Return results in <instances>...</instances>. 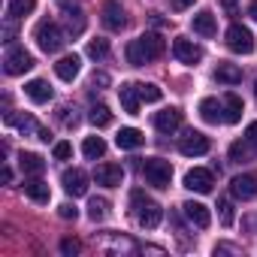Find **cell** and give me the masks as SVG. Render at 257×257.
Returning <instances> with one entry per match:
<instances>
[{
    "label": "cell",
    "mask_w": 257,
    "mask_h": 257,
    "mask_svg": "<svg viewBox=\"0 0 257 257\" xmlns=\"http://www.w3.org/2000/svg\"><path fill=\"white\" fill-rule=\"evenodd\" d=\"M167 52V43L158 37V34H143L137 40L127 43V64H134V67H143L155 58H161Z\"/></svg>",
    "instance_id": "obj_1"
},
{
    "label": "cell",
    "mask_w": 257,
    "mask_h": 257,
    "mask_svg": "<svg viewBox=\"0 0 257 257\" xmlns=\"http://www.w3.org/2000/svg\"><path fill=\"white\" fill-rule=\"evenodd\" d=\"M34 37H37V46H40L46 55L61 52V49H64V43H67V34L61 31V25H58V22H40Z\"/></svg>",
    "instance_id": "obj_2"
},
{
    "label": "cell",
    "mask_w": 257,
    "mask_h": 257,
    "mask_svg": "<svg viewBox=\"0 0 257 257\" xmlns=\"http://www.w3.org/2000/svg\"><path fill=\"white\" fill-rule=\"evenodd\" d=\"M131 203H134V212H137V221H140V227H146V230H155V227L161 224V218H164L161 206H158L155 200H146V197H143V191H134V194H131Z\"/></svg>",
    "instance_id": "obj_3"
},
{
    "label": "cell",
    "mask_w": 257,
    "mask_h": 257,
    "mask_svg": "<svg viewBox=\"0 0 257 257\" xmlns=\"http://www.w3.org/2000/svg\"><path fill=\"white\" fill-rule=\"evenodd\" d=\"M143 176L152 188H170V179H173V167L170 161H161V158H146L143 164Z\"/></svg>",
    "instance_id": "obj_4"
},
{
    "label": "cell",
    "mask_w": 257,
    "mask_h": 257,
    "mask_svg": "<svg viewBox=\"0 0 257 257\" xmlns=\"http://www.w3.org/2000/svg\"><path fill=\"white\" fill-rule=\"evenodd\" d=\"M227 46L236 55H251L254 52V34L245 25H230L227 28Z\"/></svg>",
    "instance_id": "obj_5"
},
{
    "label": "cell",
    "mask_w": 257,
    "mask_h": 257,
    "mask_svg": "<svg viewBox=\"0 0 257 257\" xmlns=\"http://www.w3.org/2000/svg\"><path fill=\"white\" fill-rule=\"evenodd\" d=\"M31 67H34V58H31V52H25L22 46H13V49L7 52V58H4L7 76H22V73H28Z\"/></svg>",
    "instance_id": "obj_6"
},
{
    "label": "cell",
    "mask_w": 257,
    "mask_h": 257,
    "mask_svg": "<svg viewBox=\"0 0 257 257\" xmlns=\"http://www.w3.org/2000/svg\"><path fill=\"white\" fill-rule=\"evenodd\" d=\"M100 22H103V28L112 31V34H118V31L127 28V16H124L121 4H115V0H106V4L100 7Z\"/></svg>",
    "instance_id": "obj_7"
},
{
    "label": "cell",
    "mask_w": 257,
    "mask_h": 257,
    "mask_svg": "<svg viewBox=\"0 0 257 257\" xmlns=\"http://www.w3.org/2000/svg\"><path fill=\"white\" fill-rule=\"evenodd\" d=\"M58 7L64 10V19H67V34H82L85 31V13H82V4L79 0H58Z\"/></svg>",
    "instance_id": "obj_8"
},
{
    "label": "cell",
    "mask_w": 257,
    "mask_h": 257,
    "mask_svg": "<svg viewBox=\"0 0 257 257\" xmlns=\"http://www.w3.org/2000/svg\"><path fill=\"white\" fill-rule=\"evenodd\" d=\"M4 121H7V124H16L22 134H34V137H37V140H43V143H49V140H52V134L46 131V127H40L31 115H16V112H7V115H4Z\"/></svg>",
    "instance_id": "obj_9"
},
{
    "label": "cell",
    "mask_w": 257,
    "mask_h": 257,
    "mask_svg": "<svg viewBox=\"0 0 257 257\" xmlns=\"http://www.w3.org/2000/svg\"><path fill=\"white\" fill-rule=\"evenodd\" d=\"M173 55H176V61H182V64H200V61H203V49H200L194 40H188V37H176V40H173Z\"/></svg>",
    "instance_id": "obj_10"
},
{
    "label": "cell",
    "mask_w": 257,
    "mask_h": 257,
    "mask_svg": "<svg viewBox=\"0 0 257 257\" xmlns=\"http://www.w3.org/2000/svg\"><path fill=\"white\" fill-rule=\"evenodd\" d=\"M209 137L206 134H200V131H188L182 140H179V152L182 155H188V158H197V155H206L209 152Z\"/></svg>",
    "instance_id": "obj_11"
},
{
    "label": "cell",
    "mask_w": 257,
    "mask_h": 257,
    "mask_svg": "<svg viewBox=\"0 0 257 257\" xmlns=\"http://www.w3.org/2000/svg\"><path fill=\"white\" fill-rule=\"evenodd\" d=\"M61 185H64V191H67L70 197H85V194H88V173H85V170H79V167L64 170Z\"/></svg>",
    "instance_id": "obj_12"
},
{
    "label": "cell",
    "mask_w": 257,
    "mask_h": 257,
    "mask_svg": "<svg viewBox=\"0 0 257 257\" xmlns=\"http://www.w3.org/2000/svg\"><path fill=\"white\" fill-rule=\"evenodd\" d=\"M185 188H188V191H197V194H209V191L215 188V176H212V170H203V167L188 170V176H185Z\"/></svg>",
    "instance_id": "obj_13"
},
{
    "label": "cell",
    "mask_w": 257,
    "mask_h": 257,
    "mask_svg": "<svg viewBox=\"0 0 257 257\" xmlns=\"http://www.w3.org/2000/svg\"><path fill=\"white\" fill-rule=\"evenodd\" d=\"M94 182L103 185V188H118V185L124 182V170H121V164H100V167L94 170Z\"/></svg>",
    "instance_id": "obj_14"
},
{
    "label": "cell",
    "mask_w": 257,
    "mask_h": 257,
    "mask_svg": "<svg viewBox=\"0 0 257 257\" xmlns=\"http://www.w3.org/2000/svg\"><path fill=\"white\" fill-rule=\"evenodd\" d=\"M230 194H233L236 200H254V197H257V176H251V173L236 176V179L230 182Z\"/></svg>",
    "instance_id": "obj_15"
},
{
    "label": "cell",
    "mask_w": 257,
    "mask_h": 257,
    "mask_svg": "<svg viewBox=\"0 0 257 257\" xmlns=\"http://www.w3.org/2000/svg\"><path fill=\"white\" fill-rule=\"evenodd\" d=\"M182 209H185V218H188V221H191L194 227L206 230V227L212 224V212H209V209H206L203 203H194V200H188V203H185Z\"/></svg>",
    "instance_id": "obj_16"
},
{
    "label": "cell",
    "mask_w": 257,
    "mask_h": 257,
    "mask_svg": "<svg viewBox=\"0 0 257 257\" xmlns=\"http://www.w3.org/2000/svg\"><path fill=\"white\" fill-rule=\"evenodd\" d=\"M155 127L161 134H176L179 127H182V112L179 109H164L155 115Z\"/></svg>",
    "instance_id": "obj_17"
},
{
    "label": "cell",
    "mask_w": 257,
    "mask_h": 257,
    "mask_svg": "<svg viewBox=\"0 0 257 257\" xmlns=\"http://www.w3.org/2000/svg\"><path fill=\"white\" fill-rule=\"evenodd\" d=\"M79 70H82V58H79V55H64V58L55 64V73H58V79H64V82H73V79L79 76Z\"/></svg>",
    "instance_id": "obj_18"
},
{
    "label": "cell",
    "mask_w": 257,
    "mask_h": 257,
    "mask_svg": "<svg viewBox=\"0 0 257 257\" xmlns=\"http://www.w3.org/2000/svg\"><path fill=\"white\" fill-rule=\"evenodd\" d=\"M118 97H121V106H124L127 115H140V91H137L134 82L121 85V88H118Z\"/></svg>",
    "instance_id": "obj_19"
},
{
    "label": "cell",
    "mask_w": 257,
    "mask_h": 257,
    "mask_svg": "<svg viewBox=\"0 0 257 257\" xmlns=\"http://www.w3.org/2000/svg\"><path fill=\"white\" fill-rule=\"evenodd\" d=\"M200 115L209 124H221L224 121V103H218L215 97H206V100H200Z\"/></svg>",
    "instance_id": "obj_20"
},
{
    "label": "cell",
    "mask_w": 257,
    "mask_h": 257,
    "mask_svg": "<svg viewBox=\"0 0 257 257\" xmlns=\"http://www.w3.org/2000/svg\"><path fill=\"white\" fill-rule=\"evenodd\" d=\"M143 143H146V137L137 131V127H121L118 137H115V146L118 149H140Z\"/></svg>",
    "instance_id": "obj_21"
},
{
    "label": "cell",
    "mask_w": 257,
    "mask_h": 257,
    "mask_svg": "<svg viewBox=\"0 0 257 257\" xmlns=\"http://www.w3.org/2000/svg\"><path fill=\"white\" fill-rule=\"evenodd\" d=\"M242 97L239 94H227L224 97V124H239L242 121Z\"/></svg>",
    "instance_id": "obj_22"
},
{
    "label": "cell",
    "mask_w": 257,
    "mask_h": 257,
    "mask_svg": "<svg viewBox=\"0 0 257 257\" xmlns=\"http://www.w3.org/2000/svg\"><path fill=\"white\" fill-rule=\"evenodd\" d=\"M25 94H28L34 103H49V100H52V85L43 82V79H34V82L25 85Z\"/></svg>",
    "instance_id": "obj_23"
},
{
    "label": "cell",
    "mask_w": 257,
    "mask_h": 257,
    "mask_svg": "<svg viewBox=\"0 0 257 257\" xmlns=\"http://www.w3.org/2000/svg\"><path fill=\"white\" fill-rule=\"evenodd\" d=\"M19 167H22L25 176H40V173L46 170V161H43L40 155H34V152H22V155H19Z\"/></svg>",
    "instance_id": "obj_24"
},
{
    "label": "cell",
    "mask_w": 257,
    "mask_h": 257,
    "mask_svg": "<svg viewBox=\"0 0 257 257\" xmlns=\"http://www.w3.org/2000/svg\"><path fill=\"white\" fill-rule=\"evenodd\" d=\"M194 31H197L200 37H215V31H218V25H215V16H212L209 10L197 13V16H194Z\"/></svg>",
    "instance_id": "obj_25"
},
{
    "label": "cell",
    "mask_w": 257,
    "mask_h": 257,
    "mask_svg": "<svg viewBox=\"0 0 257 257\" xmlns=\"http://www.w3.org/2000/svg\"><path fill=\"white\" fill-rule=\"evenodd\" d=\"M215 79L218 82H224V85H239L242 82V67H236V64H218V70H215Z\"/></svg>",
    "instance_id": "obj_26"
},
{
    "label": "cell",
    "mask_w": 257,
    "mask_h": 257,
    "mask_svg": "<svg viewBox=\"0 0 257 257\" xmlns=\"http://www.w3.org/2000/svg\"><path fill=\"white\" fill-rule=\"evenodd\" d=\"M25 194H28L34 203H49V197H52L49 185L40 182V179H28V182H25Z\"/></svg>",
    "instance_id": "obj_27"
},
{
    "label": "cell",
    "mask_w": 257,
    "mask_h": 257,
    "mask_svg": "<svg viewBox=\"0 0 257 257\" xmlns=\"http://www.w3.org/2000/svg\"><path fill=\"white\" fill-rule=\"evenodd\" d=\"M82 155L91 158V161L103 158V155H106V140H103V137H88V140L82 143Z\"/></svg>",
    "instance_id": "obj_28"
},
{
    "label": "cell",
    "mask_w": 257,
    "mask_h": 257,
    "mask_svg": "<svg viewBox=\"0 0 257 257\" xmlns=\"http://www.w3.org/2000/svg\"><path fill=\"white\" fill-rule=\"evenodd\" d=\"M88 121H91L94 127H109V124H112V112H109V106H106V103H97V106L88 112Z\"/></svg>",
    "instance_id": "obj_29"
},
{
    "label": "cell",
    "mask_w": 257,
    "mask_h": 257,
    "mask_svg": "<svg viewBox=\"0 0 257 257\" xmlns=\"http://www.w3.org/2000/svg\"><path fill=\"white\" fill-rule=\"evenodd\" d=\"M257 149L248 143V140H242V143H233L230 146V161H236V164H242V161H251V155H254Z\"/></svg>",
    "instance_id": "obj_30"
},
{
    "label": "cell",
    "mask_w": 257,
    "mask_h": 257,
    "mask_svg": "<svg viewBox=\"0 0 257 257\" xmlns=\"http://www.w3.org/2000/svg\"><path fill=\"white\" fill-rule=\"evenodd\" d=\"M106 215H109V200L91 197V203H88V218H91V221H103Z\"/></svg>",
    "instance_id": "obj_31"
},
{
    "label": "cell",
    "mask_w": 257,
    "mask_h": 257,
    "mask_svg": "<svg viewBox=\"0 0 257 257\" xmlns=\"http://www.w3.org/2000/svg\"><path fill=\"white\" fill-rule=\"evenodd\" d=\"M34 7H37V0H10V16L13 19H25V16L34 13Z\"/></svg>",
    "instance_id": "obj_32"
},
{
    "label": "cell",
    "mask_w": 257,
    "mask_h": 257,
    "mask_svg": "<svg viewBox=\"0 0 257 257\" xmlns=\"http://www.w3.org/2000/svg\"><path fill=\"white\" fill-rule=\"evenodd\" d=\"M218 218H221V224H224V227H233V221H236L233 203H230L227 197H221V200H218Z\"/></svg>",
    "instance_id": "obj_33"
},
{
    "label": "cell",
    "mask_w": 257,
    "mask_h": 257,
    "mask_svg": "<svg viewBox=\"0 0 257 257\" xmlns=\"http://www.w3.org/2000/svg\"><path fill=\"white\" fill-rule=\"evenodd\" d=\"M88 55H91L94 61L109 58V43H106V40H100V37H97V40H91V43H88Z\"/></svg>",
    "instance_id": "obj_34"
},
{
    "label": "cell",
    "mask_w": 257,
    "mask_h": 257,
    "mask_svg": "<svg viewBox=\"0 0 257 257\" xmlns=\"http://www.w3.org/2000/svg\"><path fill=\"white\" fill-rule=\"evenodd\" d=\"M137 91H140V100H146V103H158V100H161V88H158V85H149V82L143 85V82H140Z\"/></svg>",
    "instance_id": "obj_35"
},
{
    "label": "cell",
    "mask_w": 257,
    "mask_h": 257,
    "mask_svg": "<svg viewBox=\"0 0 257 257\" xmlns=\"http://www.w3.org/2000/svg\"><path fill=\"white\" fill-rule=\"evenodd\" d=\"M52 155H55V161H70V155H73V146H70V143H55Z\"/></svg>",
    "instance_id": "obj_36"
},
{
    "label": "cell",
    "mask_w": 257,
    "mask_h": 257,
    "mask_svg": "<svg viewBox=\"0 0 257 257\" xmlns=\"http://www.w3.org/2000/svg\"><path fill=\"white\" fill-rule=\"evenodd\" d=\"M58 215H61L64 221H76V218H79V209L70 206V203H64V206H58Z\"/></svg>",
    "instance_id": "obj_37"
},
{
    "label": "cell",
    "mask_w": 257,
    "mask_h": 257,
    "mask_svg": "<svg viewBox=\"0 0 257 257\" xmlns=\"http://www.w3.org/2000/svg\"><path fill=\"white\" fill-rule=\"evenodd\" d=\"M61 251H64V254H79V242H76V239H64V242H61Z\"/></svg>",
    "instance_id": "obj_38"
},
{
    "label": "cell",
    "mask_w": 257,
    "mask_h": 257,
    "mask_svg": "<svg viewBox=\"0 0 257 257\" xmlns=\"http://www.w3.org/2000/svg\"><path fill=\"white\" fill-rule=\"evenodd\" d=\"M245 140H248V143L257 149V121H251V124H248V131H245Z\"/></svg>",
    "instance_id": "obj_39"
},
{
    "label": "cell",
    "mask_w": 257,
    "mask_h": 257,
    "mask_svg": "<svg viewBox=\"0 0 257 257\" xmlns=\"http://www.w3.org/2000/svg\"><path fill=\"white\" fill-rule=\"evenodd\" d=\"M91 85H94V88H97V85H100V88H106V85H109V73H94Z\"/></svg>",
    "instance_id": "obj_40"
},
{
    "label": "cell",
    "mask_w": 257,
    "mask_h": 257,
    "mask_svg": "<svg viewBox=\"0 0 257 257\" xmlns=\"http://www.w3.org/2000/svg\"><path fill=\"white\" fill-rule=\"evenodd\" d=\"M173 4V10H188V7H194V0H170Z\"/></svg>",
    "instance_id": "obj_41"
},
{
    "label": "cell",
    "mask_w": 257,
    "mask_h": 257,
    "mask_svg": "<svg viewBox=\"0 0 257 257\" xmlns=\"http://www.w3.org/2000/svg\"><path fill=\"white\" fill-rule=\"evenodd\" d=\"M0 182H4V185H10V182H13V170H10V167L0 170Z\"/></svg>",
    "instance_id": "obj_42"
},
{
    "label": "cell",
    "mask_w": 257,
    "mask_h": 257,
    "mask_svg": "<svg viewBox=\"0 0 257 257\" xmlns=\"http://www.w3.org/2000/svg\"><path fill=\"white\" fill-rule=\"evenodd\" d=\"M224 4V10H230V13H236V7H239V0H221Z\"/></svg>",
    "instance_id": "obj_43"
},
{
    "label": "cell",
    "mask_w": 257,
    "mask_h": 257,
    "mask_svg": "<svg viewBox=\"0 0 257 257\" xmlns=\"http://www.w3.org/2000/svg\"><path fill=\"white\" fill-rule=\"evenodd\" d=\"M248 13H251V19L257 22V0H254V4H251V7H248Z\"/></svg>",
    "instance_id": "obj_44"
},
{
    "label": "cell",
    "mask_w": 257,
    "mask_h": 257,
    "mask_svg": "<svg viewBox=\"0 0 257 257\" xmlns=\"http://www.w3.org/2000/svg\"><path fill=\"white\" fill-rule=\"evenodd\" d=\"M254 97H257V82H254Z\"/></svg>",
    "instance_id": "obj_45"
}]
</instances>
